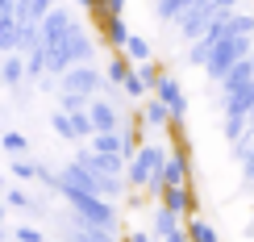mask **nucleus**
I'll list each match as a JSON object with an SVG mask.
<instances>
[{"instance_id":"nucleus-2","label":"nucleus","mask_w":254,"mask_h":242,"mask_svg":"<svg viewBox=\"0 0 254 242\" xmlns=\"http://www.w3.org/2000/svg\"><path fill=\"white\" fill-rule=\"evenodd\" d=\"M71 213H67V222L63 226H100V230H117V201H109V196H100V192H79V196H71Z\"/></svg>"},{"instance_id":"nucleus-11","label":"nucleus","mask_w":254,"mask_h":242,"mask_svg":"<svg viewBox=\"0 0 254 242\" xmlns=\"http://www.w3.org/2000/svg\"><path fill=\"white\" fill-rule=\"evenodd\" d=\"M63 242H121V238L113 234V230H100V226H83V222H75V226H67Z\"/></svg>"},{"instance_id":"nucleus-10","label":"nucleus","mask_w":254,"mask_h":242,"mask_svg":"<svg viewBox=\"0 0 254 242\" xmlns=\"http://www.w3.org/2000/svg\"><path fill=\"white\" fill-rule=\"evenodd\" d=\"M142 117H146V125H150V130H167V125L175 121V113L167 109V100L158 96V92H150V96L142 100Z\"/></svg>"},{"instance_id":"nucleus-20","label":"nucleus","mask_w":254,"mask_h":242,"mask_svg":"<svg viewBox=\"0 0 254 242\" xmlns=\"http://www.w3.org/2000/svg\"><path fill=\"white\" fill-rule=\"evenodd\" d=\"M71 125H75V142H88L92 134H96V125H92V109H75V113H71Z\"/></svg>"},{"instance_id":"nucleus-17","label":"nucleus","mask_w":254,"mask_h":242,"mask_svg":"<svg viewBox=\"0 0 254 242\" xmlns=\"http://www.w3.org/2000/svg\"><path fill=\"white\" fill-rule=\"evenodd\" d=\"M188 234H192V242H221L217 238V226L208 222V217H200V213L188 217Z\"/></svg>"},{"instance_id":"nucleus-34","label":"nucleus","mask_w":254,"mask_h":242,"mask_svg":"<svg viewBox=\"0 0 254 242\" xmlns=\"http://www.w3.org/2000/svg\"><path fill=\"white\" fill-rule=\"evenodd\" d=\"M46 242H50V238H46Z\"/></svg>"},{"instance_id":"nucleus-3","label":"nucleus","mask_w":254,"mask_h":242,"mask_svg":"<svg viewBox=\"0 0 254 242\" xmlns=\"http://www.w3.org/2000/svg\"><path fill=\"white\" fill-rule=\"evenodd\" d=\"M246 55H254V50H250V34L221 38L217 46H213V55H208V63H204V76L213 80V83H221V80L229 76V67H238Z\"/></svg>"},{"instance_id":"nucleus-12","label":"nucleus","mask_w":254,"mask_h":242,"mask_svg":"<svg viewBox=\"0 0 254 242\" xmlns=\"http://www.w3.org/2000/svg\"><path fill=\"white\" fill-rule=\"evenodd\" d=\"M184 222H188V217H179L175 209H167L163 201H158V205L150 209V230H154L158 238H167V234H171V230H179V226H184Z\"/></svg>"},{"instance_id":"nucleus-6","label":"nucleus","mask_w":254,"mask_h":242,"mask_svg":"<svg viewBox=\"0 0 254 242\" xmlns=\"http://www.w3.org/2000/svg\"><path fill=\"white\" fill-rule=\"evenodd\" d=\"M192 146H171L167 155V167H163V180L167 184H192Z\"/></svg>"},{"instance_id":"nucleus-14","label":"nucleus","mask_w":254,"mask_h":242,"mask_svg":"<svg viewBox=\"0 0 254 242\" xmlns=\"http://www.w3.org/2000/svg\"><path fill=\"white\" fill-rule=\"evenodd\" d=\"M100 34H104V46H109V50H125V42L133 38L129 25H125V17H109L100 25Z\"/></svg>"},{"instance_id":"nucleus-5","label":"nucleus","mask_w":254,"mask_h":242,"mask_svg":"<svg viewBox=\"0 0 254 242\" xmlns=\"http://www.w3.org/2000/svg\"><path fill=\"white\" fill-rule=\"evenodd\" d=\"M92 125H96V134H113V130H125L129 117H121V109L113 104V96H92Z\"/></svg>"},{"instance_id":"nucleus-1","label":"nucleus","mask_w":254,"mask_h":242,"mask_svg":"<svg viewBox=\"0 0 254 242\" xmlns=\"http://www.w3.org/2000/svg\"><path fill=\"white\" fill-rule=\"evenodd\" d=\"M167 155H171V146L167 142H150L146 138L142 146H137V155L129 163H125V180H129V188H142V192H150L154 201L163 196V167H167Z\"/></svg>"},{"instance_id":"nucleus-21","label":"nucleus","mask_w":254,"mask_h":242,"mask_svg":"<svg viewBox=\"0 0 254 242\" xmlns=\"http://www.w3.org/2000/svg\"><path fill=\"white\" fill-rule=\"evenodd\" d=\"M38 167H42V163H34L29 155H13V175H17L21 184H25V180H38Z\"/></svg>"},{"instance_id":"nucleus-16","label":"nucleus","mask_w":254,"mask_h":242,"mask_svg":"<svg viewBox=\"0 0 254 242\" xmlns=\"http://www.w3.org/2000/svg\"><path fill=\"white\" fill-rule=\"evenodd\" d=\"M55 8V0H21V8H17V17L25 21V25H38L42 17Z\"/></svg>"},{"instance_id":"nucleus-29","label":"nucleus","mask_w":254,"mask_h":242,"mask_svg":"<svg viewBox=\"0 0 254 242\" xmlns=\"http://www.w3.org/2000/svg\"><path fill=\"white\" fill-rule=\"evenodd\" d=\"M121 242H163V238H158L154 230H125Z\"/></svg>"},{"instance_id":"nucleus-28","label":"nucleus","mask_w":254,"mask_h":242,"mask_svg":"<svg viewBox=\"0 0 254 242\" xmlns=\"http://www.w3.org/2000/svg\"><path fill=\"white\" fill-rule=\"evenodd\" d=\"M13 238L17 242H46V234L38 226H13Z\"/></svg>"},{"instance_id":"nucleus-27","label":"nucleus","mask_w":254,"mask_h":242,"mask_svg":"<svg viewBox=\"0 0 254 242\" xmlns=\"http://www.w3.org/2000/svg\"><path fill=\"white\" fill-rule=\"evenodd\" d=\"M4 205H8V209H34L29 192H21V188H4Z\"/></svg>"},{"instance_id":"nucleus-15","label":"nucleus","mask_w":254,"mask_h":242,"mask_svg":"<svg viewBox=\"0 0 254 242\" xmlns=\"http://www.w3.org/2000/svg\"><path fill=\"white\" fill-rule=\"evenodd\" d=\"M250 80H254V55H246L238 67H229V76L221 80V92H234V88H242V83H250Z\"/></svg>"},{"instance_id":"nucleus-33","label":"nucleus","mask_w":254,"mask_h":242,"mask_svg":"<svg viewBox=\"0 0 254 242\" xmlns=\"http://www.w3.org/2000/svg\"><path fill=\"white\" fill-rule=\"evenodd\" d=\"M4 213H8V205H0V226H4Z\"/></svg>"},{"instance_id":"nucleus-13","label":"nucleus","mask_w":254,"mask_h":242,"mask_svg":"<svg viewBox=\"0 0 254 242\" xmlns=\"http://www.w3.org/2000/svg\"><path fill=\"white\" fill-rule=\"evenodd\" d=\"M29 76V67H25V55L21 50H13V55H4V63H0V80L8 83V88H21V80Z\"/></svg>"},{"instance_id":"nucleus-9","label":"nucleus","mask_w":254,"mask_h":242,"mask_svg":"<svg viewBox=\"0 0 254 242\" xmlns=\"http://www.w3.org/2000/svg\"><path fill=\"white\" fill-rule=\"evenodd\" d=\"M154 92H158V96L167 100V109H171V113H175L179 121L188 117V96H184V83H179L175 76H163V80H158V88H154Z\"/></svg>"},{"instance_id":"nucleus-31","label":"nucleus","mask_w":254,"mask_h":242,"mask_svg":"<svg viewBox=\"0 0 254 242\" xmlns=\"http://www.w3.org/2000/svg\"><path fill=\"white\" fill-rule=\"evenodd\" d=\"M242 175L254 184V155H246V159H242Z\"/></svg>"},{"instance_id":"nucleus-23","label":"nucleus","mask_w":254,"mask_h":242,"mask_svg":"<svg viewBox=\"0 0 254 242\" xmlns=\"http://www.w3.org/2000/svg\"><path fill=\"white\" fill-rule=\"evenodd\" d=\"M137 71H142V80L150 83V92L158 88V80L167 76V71H163V63H154V59H146V63H137Z\"/></svg>"},{"instance_id":"nucleus-4","label":"nucleus","mask_w":254,"mask_h":242,"mask_svg":"<svg viewBox=\"0 0 254 242\" xmlns=\"http://www.w3.org/2000/svg\"><path fill=\"white\" fill-rule=\"evenodd\" d=\"M109 88V80H104L100 67H92V63H75V67H67L59 76V92H83V96H100V92Z\"/></svg>"},{"instance_id":"nucleus-25","label":"nucleus","mask_w":254,"mask_h":242,"mask_svg":"<svg viewBox=\"0 0 254 242\" xmlns=\"http://www.w3.org/2000/svg\"><path fill=\"white\" fill-rule=\"evenodd\" d=\"M125 55H129L133 63H146V59H150V42H146V38H129V42H125Z\"/></svg>"},{"instance_id":"nucleus-26","label":"nucleus","mask_w":254,"mask_h":242,"mask_svg":"<svg viewBox=\"0 0 254 242\" xmlns=\"http://www.w3.org/2000/svg\"><path fill=\"white\" fill-rule=\"evenodd\" d=\"M88 100H92V96H83V92H59V109H67V113L88 109Z\"/></svg>"},{"instance_id":"nucleus-22","label":"nucleus","mask_w":254,"mask_h":242,"mask_svg":"<svg viewBox=\"0 0 254 242\" xmlns=\"http://www.w3.org/2000/svg\"><path fill=\"white\" fill-rule=\"evenodd\" d=\"M0 146H4L8 155H29V138H25V134H17V130H8L4 138H0Z\"/></svg>"},{"instance_id":"nucleus-24","label":"nucleus","mask_w":254,"mask_h":242,"mask_svg":"<svg viewBox=\"0 0 254 242\" xmlns=\"http://www.w3.org/2000/svg\"><path fill=\"white\" fill-rule=\"evenodd\" d=\"M50 125H55L59 138H71V142H75V125H71V113H67V109H59L55 117H50Z\"/></svg>"},{"instance_id":"nucleus-18","label":"nucleus","mask_w":254,"mask_h":242,"mask_svg":"<svg viewBox=\"0 0 254 242\" xmlns=\"http://www.w3.org/2000/svg\"><path fill=\"white\" fill-rule=\"evenodd\" d=\"M121 92H125V96H129V100H146V96H150V83H146L142 80V71H129V76H125V83H121Z\"/></svg>"},{"instance_id":"nucleus-19","label":"nucleus","mask_w":254,"mask_h":242,"mask_svg":"<svg viewBox=\"0 0 254 242\" xmlns=\"http://www.w3.org/2000/svg\"><path fill=\"white\" fill-rule=\"evenodd\" d=\"M88 13H92V21H96V25H104L109 17H121V13H125V0H96Z\"/></svg>"},{"instance_id":"nucleus-32","label":"nucleus","mask_w":254,"mask_h":242,"mask_svg":"<svg viewBox=\"0 0 254 242\" xmlns=\"http://www.w3.org/2000/svg\"><path fill=\"white\" fill-rule=\"evenodd\" d=\"M238 4H242V0H217V8H221V13H234Z\"/></svg>"},{"instance_id":"nucleus-30","label":"nucleus","mask_w":254,"mask_h":242,"mask_svg":"<svg viewBox=\"0 0 254 242\" xmlns=\"http://www.w3.org/2000/svg\"><path fill=\"white\" fill-rule=\"evenodd\" d=\"M163 242H192V234H188V222L179 226V230H171V234H167Z\"/></svg>"},{"instance_id":"nucleus-7","label":"nucleus","mask_w":254,"mask_h":242,"mask_svg":"<svg viewBox=\"0 0 254 242\" xmlns=\"http://www.w3.org/2000/svg\"><path fill=\"white\" fill-rule=\"evenodd\" d=\"M158 201H163L167 209H175L179 217H192V213H196V192H192V184H167Z\"/></svg>"},{"instance_id":"nucleus-8","label":"nucleus","mask_w":254,"mask_h":242,"mask_svg":"<svg viewBox=\"0 0 254 242\" xmlns=\"http://www.w3.org/2000/svg\"><path fill=\"white\" fill-rule=\"evenodd\" d=\"M0 50L13 55V50H25V21L17 13H4L0 17Z\"/></svg>"}]
</instances>
